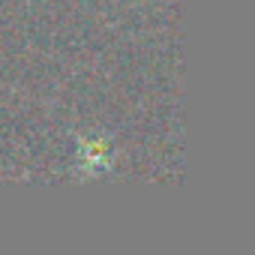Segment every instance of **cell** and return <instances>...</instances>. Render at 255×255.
Segmentation results:
<instances>
[{
    "mask_svg": "<svg viewBox=\"0 0 255 255\" xmlns=\"http://www.w3.org/2000/svg\"><path fill=\"white\" fill-rule=\"evenodd\" d=\"M78 159L87 168V174L108 168V144L102 138H81L78 141Z\"/></svg>",
    "mask_w": 255,
    "mask_h": 255,
    "instance_id": "1",
    "label": "cell"
}]
</instances>
